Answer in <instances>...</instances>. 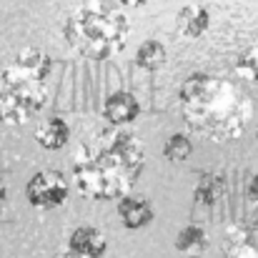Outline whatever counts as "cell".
I'll return each instance as SVG.
<instances>
[{
    "mask_svg": "<svg viewBox=\"0 0 258 258\" xmlns=\"http://www.w3.org/2000/svg\"><path fill=\"white\" fill-rule=\"evenodd\" d=\"M55 258H81V256H73V253H68V251H66V253H60V256H55Z\"/></svg>",
    "mask_w": 258,
    "mask_h": 258,
    "instance_id": "ffe728a7",
    "label": "cell"
},
{
    "mask_svg": "<svg viewBox=\"0 0 258 258\" xmlns=\"http://www.w3.org/2000/svg\"><path fill=\"white\" fill-rule=\"evenodd\" d=\"M226 258H258V218L233 223L223 241H221Z\"/></svg>",
    "mask_w": 258,
    "mask_h": 258,
    "instance_id": "8992f818",
    "label": "cell"
},
{
    "mask_svg": "<svg viewBox=\"0 0 258 258\" xmlns=\"http://www.w3.org/2000/svg\"><path fill=\"white\" fill-rule=\"evenodd\" d=\"M146 166L143 141L128 128H103L73 156V185L90 201H120Z\"/></svg>",
    "mask_w": 258,
    "mask_h": 258,
    "instance_id": "6da1fadb",
    "label": "cell"
},
{
    "mask_svg": "<svg viewBox=\"0 0 258 258\" xmlns=\"http://www.w3.org/2000/svg\"><path fill=\"white\" fill-rule=\"evenodd\" d=\"M246 196H248V201L258 206V175H253L251 180H248V185H246Z\"/></svg>",
    "mask_w": 258,
    "mask_h": 258,
    "instance_id": "e0dca14e",
    "label": "cell"
},
{
    "mask_svg": "<svg viewBox=\"0 0 258 258\" xmlns=\"http://www.w3.org/2000/svg\"><path fill=\"white\" fill-rule=\"evenodd\" d=\"M108 251V241L100 228L95 226H78L68 236V253L81 258H103Z\"/></svg>",
    "mask_w": 258,
    "mask_h": 258,
    "instance_id": "9c48e42d",
    "label": "cell"
},
{
    "mask_svg": "<svg viewBox=\"0 0 258 258\" xmlns=\"http://www.w3.org/2000/svg\"><path fill=\"white\" fill-rule=\"evenodd\" d=\"M53 60L40 48H23L0 76V123L23 125L33 120L48 103L45 78Z\"/></svg>",
    "mask_w": 258,
    "mask_h": 258,
    "instance_id": "3957f363",
    "label": "cell"
},
{
    "mask_svg": "<svg viewBox=\"0 0 258 258\" xmlns=\"http://www.w3.org/2000/svg\"><path fill=\"white\" fill-rule=\"evenodd\" d=\"M5 198H8V185H5V180L0 178V208L5 206Z\"/></svg>",
    "mask_w": 258,
    "mask_h": 258,
    "instance_id": "d6986e66",
    "label": "cell"
},
{
    "mask_svg": "<svg viewBox=\"0 0 258 258\" xmlns=\"http://www.w3.org/2000/svg\"><path fill=\"white\" fill-rule=\"evenodd\" d=\"M193 156V141L183 133H173L171 138L163 143V158L171 163H183Z\"/></svg>",
    "mask_w": 258,
    "mask_h": 258,
    "instance_id": "2e32d148",
    "label": "cell"
},
{
    "mask_svg": "<svg viewBox=\"0 0 258 258\" xmlns=\"http://www.w3.org/2000/svg\"><path fill=\"white\" fill-rule=\"evenodd\" d=\"M223 193H226V180H223L221 173H201L198 183L193 188V203L211 208L223 198Z\"/></svg>",
    "mask_w": 258,
    "mask_h": 258,
    "instance_id": "7c38bea8",
    "label": "cell"
},
{
    "mask_svg": "<svg viewBox=\"0 0 258 258\" xmlns=\"http://www.w3.org/2000/svg\"><path fill=\"white\" fill-rule=\"evenodd\" d=\"M136 66L141 71H146V73L161 71L166 66V48H163V43L161 40H153V38L143 40L138 45V50H136Z\"/></svg>",
    "mask_w": 258,
    "mask_h": 258,
    "instance_id": "5bb4252c",
    "label": "cell"
},
{
    "mask_svg": "<svg viewBox=\"0 0 258 258\" xmlns=\"http://www.w3.org/2000/svg\"><path fill=\"white\" fill-rule=\"evenodd\" d=\"M128 18L105 0H86L66 20L63 35L73 50L88 60L115 58L128 40Z\"/></svg>",
    "mask_w": 258,
    "mask_h": 258,
    "instance_id": "277c9868",
    "label": "cell"
},
{
    "mask_svg": "<svg viewBox=\"0 0 258 258\" xmlns=\"http://www.w3.org/2000/svg\"><path fill=\"white\" fill-rule=\"evenodd\" d=\"M71 141V125L63 118H45L35 128V143L45 151H60Z\"/></svg>",
    "mask_w": 258,
    "mask_h": 258,
    "instance_id": "8fae6325",
    "label": "cell"
},
{
    "mask_svg": "<svg viewBox=\"0 0 258 258\" xmlns=\"http://www.w3.org/2000/svg\"><path fill=\"white\" fill-rule=\"evenodd\" d=\"M208 25H211V13L203 5H183L175 15V28L188 40L201 38L208 30Z\"/></svg>",
    "mask_w": 258,
    "mask_h": 258,
    "instance_id": "30bf717a",
    "label": "cell"
},
{
    "mask_svg": "<svg viewBox=\"0 0 258 258\" xmlns=\"http://www.w3.org/2000/svg\"><path fill=\"white\" fill-rule=\"evenodd\" d=\"M178 100L188 128L216 143L241 138L253 115V103L241 88L208 73L188 76Z\"/></svg>",
    "mask_w": 258,
    "mask_h": 258,
    "instance_id": "7a4b0ae2",
    "label": "cell"
},
{
    "mask_svg": "<svg viewBox=\"0 0 258 258\" xmlns=\"http://www.w3.org/2000/svg\"><path fill=\"white\" fill-rule=\"evenodd\" d=\"M173 246H175V251L183 253V256H201V253H206V248H208V233H206L201 226H196V223L183 226V228L175 233Z\"/></svg>",
    "mask_w": 258,
    "mask_h": 258,
    "instance_id": "4fadbf2b",
    "label": "cell"
},
{
    "mask_svg": "<svg viewBox=\"0 0 258 258\" xmlns=\"http://www.w3.org/2000/svg\"><path fill=\"white\" fill-rule=\"evenodd\" d=\"M118 218L128 231H138V228H146L156 218V211H153V203L146 196L128 193L118 201Z\"/></svg>",
    "mask_w": 258,
    "mask_h": 258,
    "instance_id": "ba28073f",
    "label": "cell"
},
{
    "mask_svg": "<svg viewBox=\"0 0 258 258\" xmlns=\"http://www.w3.org/2000/svg\"><path fill=\"white\" fill-rule=\"evenodd\" d=\"M141 115V103L131 90H115L103 103V118L110 128H125Z\"/></svg>",
    "mask_w": 258,
    "mask_h": 258,
    "instance_id": "52a82bcc",
    "label": "cell"
},
{
    "mask_svg": "<svg viewBox=\"0 0 258 258\" xmlns=\"http://www.w3.org/2000/svg\"><path fill=\"white\" fill-rule=\"evenodd\" d=\"M233 73L243 83H258V45H251L238 53L233 63Z\"/></svg>",
    "mask_w": 258,
    "mask_h": 258,
    "instance_id": "9a60e30c",
    "label": "cell"
},
{
    "mask_svg": "<svg viewBox=\"0 0 258 258\" xmlns=\"http://www.w3.org/2000/svg\"><path fill=\"white\" fill-rule=\"evenodd\" d=\"M68 193H71L68 178L60 171H53V168L38 171L25 185L28 203L33 208H40V211H50V208L63 206L68 201Z\"/></svg>",
    "mask_w": 258,
    "mask_h": 258,
    "instance_id": "5b68a950",
    "label": "cell"
},
{
    "mask_svg": "<svg viewBox=\"0 0 258 258\" xmlns=\"http://www.w3.org/2000/svg\"><path fill=\"white\" fill-rule=\"evenodd\" d=\"M120 5H128V8H141V5H146L148 0H118Z\"/></svg>",
    "mask_w": 258,
    "mask_h": 258,
    "instance_id": "ac0fdd59",
    "label": "cell"
},
{
    "mask_svg": "<svg viewBox=\"0 0 258 258\" xmlns=\"http://www.w3.org/2000/svg\"><path fill=\"white\" fill-rule=\"evenodd\" d=\"M256 138H258V133H256Z\"/></svg>",
    "mask_w": 258,
    "mask_h": 258,
    "instance_id": "44dd1931",
    "label": "cell"
}]
</instances>
